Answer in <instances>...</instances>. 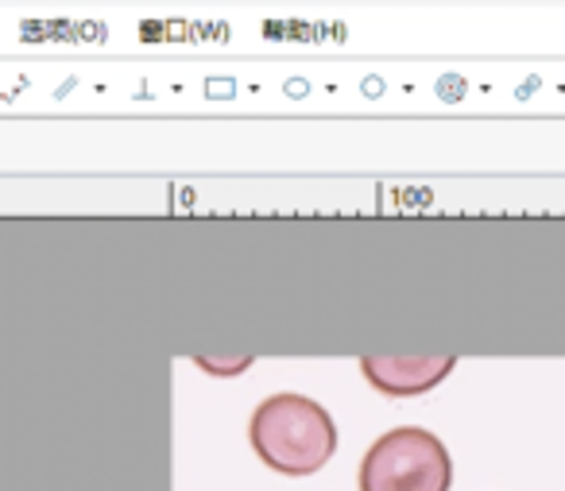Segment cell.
I'll return each mask as SVG.
<instances>
[{"label":"cell","mask_w":565,"mask_h":491,"mask_svg":"<svg viewBox=\"0 0 565 491\" xmlns=\"http://www.w3.org/2000/svg\"><path fill=\"white\" fill-rule=\"evenodd\" d=\"M256 457L279 476H315L338 452V421L322 403L295 391L271 395L248 421Z\"/></svg>","instance_id":"cell-1"},{"label":"cell","mask_w":565,"mask_h":491,"mask_svg":"<svg viewBox=\"0 0 565 491\" xmlns=\"http://www.w3.org/2000/svg\"><path fill=\"white\" fill-rule=\"evenodd\" d=\"M356 483L361 491H449L454 460L430 429L399 426L369 445Z\"/></svg>","instance_id":"cell-2"},{"label":"cell","mask_w":565,"mask_h":491,"mask_svg":"<svg viewBox=\"0 0 565 491\" xmlns=\"http://www.w3.org/2000/svg\"><path fill=\"white\" fill-rule=\"evenodd\" d=\"M457 356H364L361 372L380 395L387 398H411L434 391L449 372Z\"/></svg>","instance_id":"cell-3"}]
</instances>
